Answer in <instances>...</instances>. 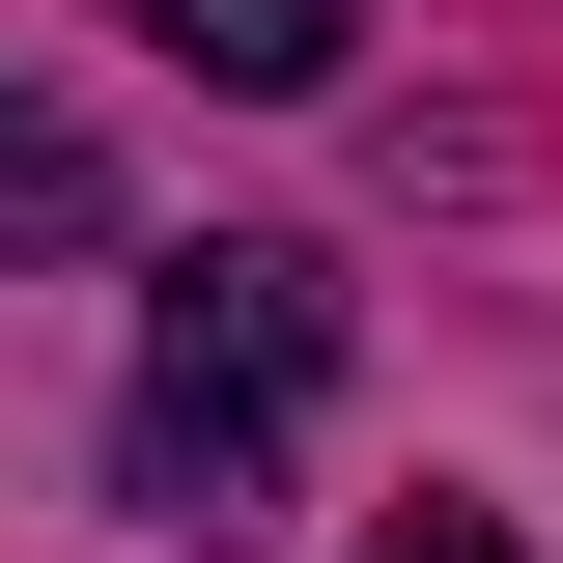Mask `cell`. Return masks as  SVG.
Here are the masks:
<instances>
[{"label":"cell","mask_w":563,"mask_h":563,"mask_svg":"<svg viewBox=\"0 0 563 563\" xmlns=\"http://www.w3.org/2000/svg\"><path fill=\"white\" fill-rule=\"evenodd\" d=\"M310 395H339V282L282 254V225H225V254L141 282V422H113V451H141L169 536H225V507L282 479V422H310Z\"/></svg>","instance_id":"cell-1"},{"label":"cell","mask_w":563,"mask_h":563,"mask_svg":"<svg viewBox=\"0 0 563 563\" xmlns=\"http://www.w3.org/2000/svg\"><path fill=\"white\" fill-rule=\"evenodd\" d=\"M141 57H198V85H254V113H310V85L366 57V0H113Z\"/></svg>","instance_id":"cell-2"},{"label":"cell","mask_w":563,"mask_h":563,"mask_svg":"<svg viewBox=\"0 0 563 563\" xmlns=\"http://www.w3.org/2000/svg\"><path fill=\"white\" fill-rule=\"evenodd\" d=\"M0 254H113V141L85 113H0Z\"/></svg>","instance_id":"cell-3"},{"label":"cell","mask_w":563,"mask_h":563,"mask_svg":"<svg viewBox=\"0 0 563 563\" xmlns=\"http://www.w3.org/2000/svg\"><path fill=\"white\" fill-rule=\"evenodd\" d=\"M366 563H536V536H507V507H395Z\"/></svg>","instance_id":"cell-4"}]
</instances>
